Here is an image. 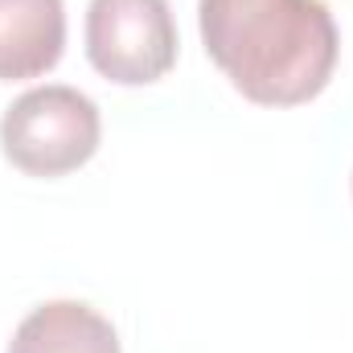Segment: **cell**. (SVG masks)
<instances>
[{"label": "cell", "mask_w": 353, "mask_h": 353, "mask_svg": "<svg viewBox=\"0 0 353 353\" xmlns=\"http://www.w3.org/2000/svg\"><path fill=\"white\" fill-rule=\"evenodd\" d=\"M210 62L259 107H300L329 87L341 33L325 0H197Z\"/></svg>", "instance_id": "1"}, {"label": "cell", "mask_w": 353, "mask_h": 353, "mask_svg": "<svg viewBox=\"0 0 353 353\" xmlns=\"http://www.w3.org/2000/svg\"><path fill=\"white\" fill-rule=\"evenodd\" d=\"M62 0H0V83H25L62 62Z\"/></svg>", "instance_id": "4"}, {"label": "cell", "mask_w": 353, "mask_h": 353, "mask_svg": "<svg viewBox=\"0 0 353 353\" xmlns=\"http://www.w3.org/2000/svg\"><path fill=\"white\" fill-rule=\"evenodd\" d=\"M8 353H123V345L99 308L83 300H50L17 325Z\"/></svg>", "instance_id": "5"}, {"label": "cell", "mask_w": 353, "mask_h": 353, "mask_svg": "<svg viewBox=\"0 0 353 353\" xmlns=\"http://www.w3.org/2000/svg\"><path fill=\"white\" fill-rule=\"evenodd\" d=\"M99 103L66 83H46L8 103L0 115V152L25 176H66L99 152Z\"/></svg>", "instance_id": "2"}, {"label": "cell", "mask_w": 353, "mask_h": 353, "mask_svg": "<svg viewBox=\"0 0 353 353\" xmlns=\"http://www.w3.org/2000/svg\"><path fill=\"white\" fill-rule=\"evenodd\" d=\"M87 58L115 87L161 83L176 66V21L169 0H90Z\"/></svg>", "instance_id": "3"}]
</instances>
